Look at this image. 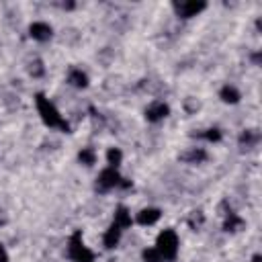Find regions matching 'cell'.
Wrapping results in <instances>:
<instances>
[{
    "mask_svg": "<svg viewBox=\"0 0 262 262\" xmlns=\"http://www.w3.org/2000/svg\"><path fill=\"white\" fill-rule=\"evenodd\" d=\"M156 250L160 252L162 260H174L178 252V238L172 230H164L158 236V244H156Z\"/></svg>",
    "mask_w": 262,
    "mask_h": 262,
    "instance_id": "2",
    "label": "cell"
},
{
    "mask_svg": "<svg viewBox=\"0 0 262 262\" xmlns=\"http://www.w3.org/2000/svg\"><path fill=\"white\" fill-rule=\"evenodd\" d=\"M252 262H262V258H260V256H254V260H252Z\"/></svg>",
    "mask_w": 262,
    "mask_h": 262,
    "instance_id": "21",
    "label": "cell"
},
{
    "mask_svg": "<svg viewBox=\"0 0 262 262\" xmlns=\"http://www.w3.org/2000/svg\"><path fill=\"white\" fill-rule=\"evenodd\" d=\"M29 33H31L33 39H37V41H47V39L51 37V27H49L47 23H33L31 29H29Z\"/></svg>",
    "mask_w": 262,
    "mask_h": 262,
    "instance_id": "7",
    "label": "cell"
},
{
    "mask_svg": "<svg viewBox=\"0 0 262 262\" xmlns=\"http://www.w3.org/2000/svg\"><path fill=\"white\" fill-rule=\"evenodd\" d=\"M121 150H117V148H111L109 150V154H107V160H109V164H111V168H117L119 164H121Z\"/></svg>",
    "mask_w": 262,
    "mask_h": 262,
    "instance_id": "15",
    "label": "cell"
},
{
    "mask_svg": "<svg viewBox=\"0 0 262 262\" xmlns=\"http://www.w3.org/2000/svg\"><path fill=\"white\" fill-rule=\"evenodd\" d=\"M35 100H37V109H39V115H41V119H43L45 125H49V127H60L64 131L70 129L68 123L62 119V115L58 113V109L49 102V98H45L43 94H37V96H35Z\"/></svg>",
    "mask_w": 262,
    "mask_h": 262,
    "instance_id": "1",
    "label": "cell"
},
{
    "mask_svg": "<svg viewBox=\"0 0 262 262\" xmlns=\"http://www.w3.org/2000/svg\"><path fill=\"white\" fill-rule=\"evenodd\" d=\"M0 262H8V254H6V250H4L2 244H0Z\"/></svg>",
    "mask_w": 262,
    "mask_h": 262,
    "instance_id": "20",
    "label": "cell"
},
{
    "mask_svg": "<svg viewBox=\"0 0 262 262\" xmlns=\"http://www.w3.org/2000/svg\"><path fill=\"white\" fill-rule=\"evenodd\" d=\"M68 254L74 262H94V254L82 244V234L80 232H76L72 236V240H70Z\"/></svg>",
    "mask_w": 262,
    "mask_h": 262,
    "instance_id": "3",
    "label": "cell"
},
{
    "mask_svg": "<svg viewBox=\"0 0 262 262\" xmlns=\"http://www.w3.org/2000/svg\"><path fill=\"white\" fill-rule=\"evenodd\" d=\"M70 84H74L76 88H84V86L88 84V78H86V74L80 72V70H74V72L70 74Z\"/></svg>",
    "mask_w": 262,
    "mask_h": 262,
    "instance_id": "11",
    "label": "cell"
},
{
    "mask_svg": "<svg viewBox=\"0 0 262 262\" xmlns=\"http://www.w3.org/2000/svg\"><path fill=\"white\" fill-rule=\"evenodd\" d=\"M203 137H205V139H209V142H219V139H221V133H219L217 129H209Z\"/></svg>",
    "mask_w": 262,
    "mask_h": 262,
    "instance_id": "19",
    "label": "cell"
},
{
    "mask_svg": "<svg viewBox=\"0 0 262 262\" xmlns=\"http://www.w3.org/2000/svg\"><path fill=\"white\" fill-rule=\"evenodd\" d=\"M158 219H160V211H158V209H144V211L137 215V223H142V225H152Z\"/></svg>",
    "mask_w": 262,
    "mask_h": 262,
    "instance_id": "9",
    "label": "cell"
},
{
    "mask_svg": "<svg viewBox=\"0 0 262 262\" xmlns=\"http://www.w3.org/2000/svg\"><path fill=\"white\" fill-rule=\"evenodd\" d=\"M144 260L146 262H162V256L156 248H148V250H144Z\"/></svg>",
    "mask_w": 262,
    "mask_h": 262,
    "instance_id": "16",
    "label": "cell"
},
{
    "mask_svg": "<svg viewBox=\"0 0 262 262\" xmlns=\"http://www.w3.org/2000/svg\"><path fill=\"white\" fill-rule=\"evenodd\" d=\"M29 72H31L33 76H41V74H43V64H41V62H33L31 68H29Z\"/></svg>",
    "mask_w": 262,
    "mask_h": 262,
    "instance_id": "18",
    "label": "cell"
},
{
    "mask_svg": "<svg viewBox=\"0 0 262 262\" xmlns=\"http://www.w3.org/2000/svg\"><path fill=\"white\" fill-rule=\"evenodd\" d=\"M115 225H119L121 230H125L131 225V215L125 207H117V211H115Z\"/></svg>",
    "mask_w": 262,
    "mask_h": 262,
    "instance_id": "10",
    "label": "cell"
},
{
    "mask_svg": "<svg viewBox=\"0 0 262 262\" xmlns=\"http://www.w3.org/2000/svg\"><path fill=\"white\" fill-rule=\"evenodd\" d=\"M221 98L225 100V102H238L240 100V92L236 90V88H232V86H225V88L221 90Z\"/></svg>",
    "mask_w": 262,
    "mask_h": 262,
    "instance_id": "12",
    "label": "cell"
},
{
    "mask_svg": "<svg viewBox=\"0 0 262 262\" xmlns=\"http://www.w3.org/2000/svg\"><path fill=\"white\" fill-rule=\"evenodd\" d=\"M119 238H121V228L113 223L111 228L107 230V234H104L102 242H104V246H107V248H115L117 244H119Z\"/></svg>",
    "mask_w": 262,
    "mask_h": 262,
    "instance_id": "8",
    "label": "cell"
},
{
    "mask_svg": "<svg viewBox=\"0 0 262 262\" xmlns=\"http://www.w3.org/2000/svg\"><path fill=\"white\" fill-rule=\"evenodd\" d=\"M119 182H121V176L117 174L115 168L102 170V172H100V176H98V188H100V190H109V188L117 186Z\"/></svg>",
    "mask_w": 262,
    "mask_h": 262,
    "instance_id": "4",
    "label": "cell"
},
{
    "mask_svg": "<svg viewBox=\"0 0 262 262\" xmlns=\"http://www.w3.org/2000/svg\"><path fill=\"white\" fill-rule=\"evenodd\" d=\"M236 225H242V219H240V217H236L234 213H230L228 221H225V230H228V232H234Z\"/></svg>",
    "mask_w": 262,
    "mask_h": 262,
    "instance_id": "17",
    "label": "cell"
},
{
    "mask_svg": "<svg viewBox=\"0 0 262 262\" xmlns=\"http://www.w3.org/2000/svg\"><path fill=\"white\" fill-rule=\"evenodd\" d=\"M166 115H168V104H164V102H154V104H150L148 111H146V117H148V121H152V123L164 119Z\"/></svg>",
    "mask_w": 262,
    "mask_h": 262,
    "instance_id": "5",
    "label": "cell"
},
{
    "mask_svg": "<svg viewBox=\"0 0 262 262\" xmlns=\"http://www.w3.org/2000/svg\"><path fill=\"white\" fill-rule=\"evenodd\" d=\"M205 158H207V154L203 150H193V152H188V154L182 156V160H186V162H201Z\"/></svg>",
    "mask_w": 262,
    "mask_h": 262,
    "instance_id": "13",
    "label": "cell"
},
{
    "mask_svg": "<svg viewBox=\"0 0 262 262\" xmlns=\"http://www.w3.org/2000/svg\"><path fill=\"white\" fill-rule=\"evenodd\" d=\"M174 8L180 16H193L205 8V2H174Z\"/></svg>",
    "mask_w": 262,
    "mask_h": 262,
    "instance_id": "6",
    "label": "cell"
},
{
    "mask_svg": "<svg viewBox=\"0 0 262 262\" xmlns=\"http://www.w3.org/2000/svg\"><path fill=\"white\" fill-rule=\"evenodd\" d=\"M78 158H80V162L82 164H94V160H96V156H94V152L90 150V148H84L80 154H78Z\"/></svg>",
    "mask_w": 262,
    "mask_h": 262,
    "instance_id": "14",
    "label": "cell"
}]
</instances>
